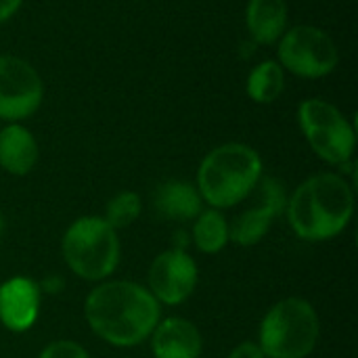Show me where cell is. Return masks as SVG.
<instances>
[{"label": "cell", "mask_w": 358, "mask_h": 358, "mask_svg": "<svg viewBox=\"0 0 358 358\" xmlns=\"http://www.w3.org/2000/svg\"><path fill=\"white\" fill-rule=\"evenodd\" d=\"M227 358H266L260 344L256 340H243L237 346H233V350L229 352Z\"/></svg>", "instance_id": "20"}, {"label": "cell", "mask_w": 358, "mask_h": 358, "mask_svg": "<svg viewBox=\"0 0 358 358\" xmlns=\"http://www.w3.org/2000/svg\"><path fill=\"white\" fill-rule=\"evenodd\" d=\"M285 90V69L277 63V59H264L252 67L245 80L248 96L258 105L275 103Z\"/></svg>", "instance_id": "17"}, {"label": "cell", "mask_w": 358, "mask_h": 358, "mask_svg": "<svg viewBox=\"0 0 358 358\" xmlns=\"http://www.w3.org/2000/svg\"><path fill=\"white\" fill-rule=\"evenodd\" d=\"M42 292L36 279L25 275L0 283V325L10 334H27L40 319Z\"/></svg>", "instance_id": "11"}, {"label": "cell", "mask_w": 358, "mask_h": 358, "mask_svg": "<svg viewBox=\"0 0 358 358\" xmlns=\"http://www.w3.org/2000/svg\"><path fill=\"white\" fill-rule=\"evenodd\" d=\"M61 258L73 277L86 283L107 281L122 260L120 233L103 216H80L61 237Z\"/></svg>", "instance_id": "4"}, {"label": "cell", "mask_w": 358, "mask_h": 358, "mask_svg": "<svg viewBox=\"0 0 358 358\" xmlns=\"http://www.w3.org/2000/svg\"><path fill=\"white\" fill-rule=\"evenodd\" d=\"M84 321L107 346L130 350L145 344L162 319V306L151 292L128 279L94 283L84 298Z\"/></svg>", "instance_id": "1"}, {"label": "cell", "mask_w": 358, "mask_h": 358, "mask_svg": "<svg viewBox=\"0 0 358 358\" xmlns=\"http://www.w3.org/2000/svg\"><path fill=\"white\" fill-rule=\"evenodd\" d=\"M189 235H191V243L195 245V250L206 256L220 254L231 243L229 220L224 212L208 208V206L191 222Z\"/></svg>", "instance_id": "16"}, {"label": "cell", "mask_w": 358, "mask_h": 358, "mask_svg": "<svg viewBox=\"0 0 358 358\" xmlns=\"http://www.w3.org/2000/svg\"><path fill=\"white\" fill-rule=\"evenodd\" d=\"M23 0H0V23H6L8 19H13L17 15V10L21 8Z\"/></svg>", "instance_id": "22"}, {"label": "cell", "mask_w": 358, "mask_h": 358, "mask_svg": "<svg viewBox=\"0 0 358 358\" xmlns=\"http://www.w3.org/2000/svg\"><path fill=\"white\" fill-rule=\"evenodd\" d=\"M199 266L185 250L168 248L159 252L147 271V289L159 306H180L197 289Z\"/></svg>", "instance_id": "9"}, {"label": "cell", "mask_w": 358, "mask_h": 358, "mask_svg": "<svg viewBox=\"0 0 358 358\" xmlns=\"http://www.w3.org/2000/svg\"><path fill=\"white\" fill-rule=\"evenodd\" d=\"M245 25L256 46H273L289 27L287 0H250L245 8Z\"/></svg>", "instance_id": "15"}, {"label": "cell", "mask_w": 358, "mask_h": 358, "mask_svg": "<svg viewBox=\"0 0 358 358\" xmlns=\"http://www.w3.org/2000/svg\"><path fill=\"white\" fill-rule=\"evenodd\" d=\"M264 176L260 153L248 143H222L199 162L195 187L208 208L231 210L252 197Z\"/></svg>", "instance_id": "3"}, {"label": "cell", "mask_w": 358, "mask_h": 358, "mask_svg": "<svg viewBox=\"0 0 358 358\" xmlns=\"http://www.w3.org/2000/svg\"><path fill=\"white\" fill-rule=\"evenodd\" d=\"M277 63L285 73L304 80H321L336 71L340 50L323 27L302 23L287 27L277 42Z\"/></svg>", "instance_id": "7"}, {"label": "cell", "mask_w": 358, "mask_h": 358, "mask_svg": "<svg viewBox=\"0 0 358 358\" xmlns=\"http://www.w3.org/2000/svg\"><path fill=\"white\" fill-rule=\"evenodd\" d=\"M298 124L313 153L325 164L340 168L355 159L357 126L338 105L321 96L304 99L298 105Z\"/></svg>", "instance_id": "6"}, {"label": "cell", "mask_w": 358, "mask_h": 358, "mask_svg": "<svg viewBox=\"0 0 358 358\" xmlns=\"http://www.w3.org/2000/svg\"><path fill=\"white\" fill-rule=\"evenodd\" d=\"M283 216L298 239L331 241L355 218V187L338 172H317L292 191Z\"/></svg>", "instance_id": "2"}, {"label": "cell", "mask_w": 358, "mask_h": 358, "mask_svg": "<svg viewBox=\"0 0 358 358\" xmlns=\"http://www.w3.org/2000/svg\"><path fill=\"white\" fill-rule=\"evenodd\" d=\"M38 358H92V355L76 340H52L48 342Z\"/></svg>", "instance_id": "19"}, {"label": "cell", "mask_w": 358, "mask_h": 358, "mask_svg": "<svg viewBox=\"0 0 358 358\" xmlns=\"http://www.w3.org/2000/svg\"><path fill=\"white\" fill-rule=\"evenodd\" d=\"M153 208L159 218L176 224L193 222L195 216L206 208L195 182L189 180H166L153 191Z\"/></svg>", "instance_id": "13"}, {"label": "cell", "mask_w": 358, "mask_h": 358, "mask_svg": "<svg viewBox=\"0 0 358 358\" xmlns=\"http://www.w3.org/2000/svg\"><path fill=\"white\" fill-rule=\"evenodd\" d=\"M189 245H191V235H189V231H187V229H176L174 235H172V248H174V250H185V252H189V250H187Z\"/></svg>", "instance_id": "23"}, {"label": "cell", "mask_w": 358, "mask_h": 358, "mask_svg": "<svg viewBox=\"0 0 358 358\" xmlns=\"http://www.w3.org/2000/svg\"><path fill=\"white\" fill-rule=\"evenodd\" d=\"M0 128H2V120H0Z\"/></svg>", "instance_id": "25"}, {"label": "cell", "mask_w": 358, "mask_h": 358, "mask_svg": "<svg viewBox=\"0 0 358 358\" xmlns=\"http://www.w3.org/2000/svg\"><path fill=\"white\" fill-rule=\"evenodd\" d=\"M141 214H143V199L136 191H130V189L117 191L105 203V210H103L105 222L117 233L130 229L141 218Z\"/></svg>", "instance_id": "18"}, {"label": "cell", "mask_w": 358, "mask_h": 358, "mask_svg": "<svg viewBox=\"0 0 358 358\" xmlns=\"http://www.w3.org/2000/svg\"><path fill=\"white\" fill-rule=\"evenodd\" d=\"M321 338V319L313 302L289 296L275 302L258 325V344L266 358H308Z\"/></svg>", "instance_id": "5"}, {"label": "cell", "mask_w": 358, "mask_h": 358, "mask_svg": "<svg viewBox=\"0 0 358 358\" xmlns=\"http://www.w3.org/2000/svg\"><path fill=\"white\" fill-rule=\"evenodd\" d=\"M254 195H258V201L235 216L233 222H229L231 243H235L237 248L258 245L271 233L273 222L285 214L289 197L285 185L273 176H262Z\"/></svg>", "instance_id": "10"}, {"label": "cell", "mask_w": 358, "mask_h": 358, "mask_svg": "<svg viewBox=\"0 0 358 358\" xmlns=\"http://www.w3.org/2000/svg\"><path fill=\"white\" fill-rule=\"evenodd\" d=\"M2 233H4V216L0 212V237H2Z\"/></svg>", "instance_id": "24"}, {"label": "cell", "mask_w": 358, "mask_h": 358, "mask_svg": "<svg viewBox=\"0 0 358 358\" xmlns=\"http://www.w3.org/2000/svg\"><path fill=\"white\" fill-rule=\"evenodd\" d=\"M147 342L153 358H201L203 355V336L185 317H162Z\"/></svg>", "instance_id": "12"}, {"label": "cell", "mask_w": 358, "mask_h": 358, "mask_svg": "<svg viewBox=\"0 0 358 358\" xmlns=\"http://www.w3.org/2000/svg\"><path fill=\"white\" fill-rule=\"evenodd\" d=\"M38 285H40L42 296H59L65 289V277L63 275H57V273H50V275L42 277L38 281Z\"/></svg>", "instance_id": "21"}, {"label": "cell", "mask_w": 358, "mask_h": 358, "mask_svg": "<svg viewBox=\"0 0 358 358\" xmlns=\"http://www.w3.org/2000/svg\"><path fill=\"white\" fill-rule=\"evenodd\" d=\"M40 159V145L23 124H2L0 128V168L10 176H27Z\"/></svg>", "instance_id": "14"}, {"label": "cell", "mask_w": 358, "mask_h": 358, "mask_svg": "<svg viewBox=\"0 0 358 358\" xmlns=\"http://www.w3.org/2000/svg\"><path fill=\"white\" fill-rule=\"evenodd\" d=\"M44 101V82L36 67L17 57L0 55V120L4 124H23Z\"/></svg>", "instance_id": "8"}]
</instances>
